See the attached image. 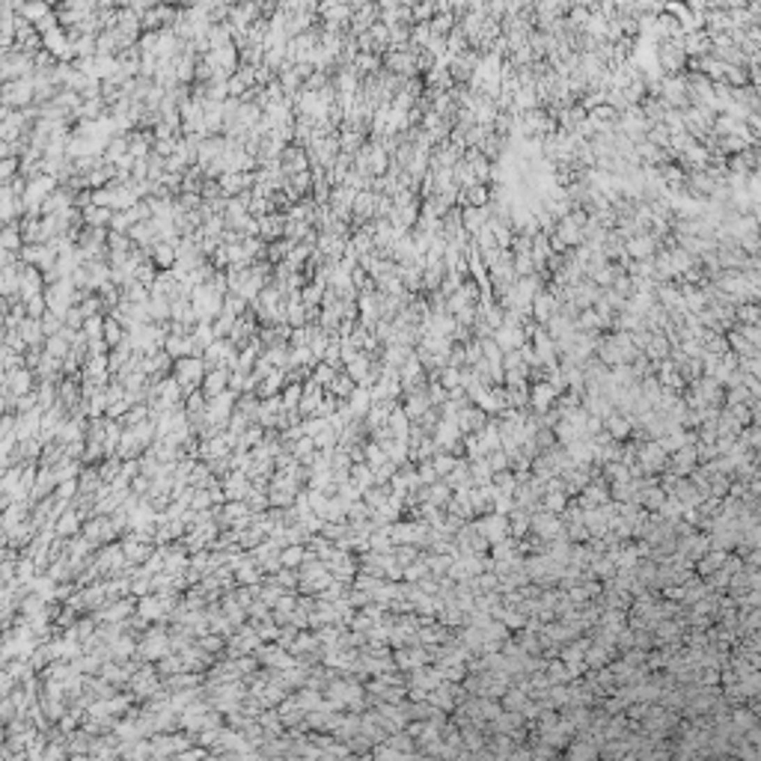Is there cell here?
Here are the masks:
<instances>
[{
    "label": "cell",
    "instance_id": "37",
    "mask_svg": "<svg viewBox=\"0 0 761 761\" xmlns=\"http://www.w3.org/2000/svg\"><path fill=\"white\" fill-rule=\"evenodd\" d=\"M434 6L431 3H422V6H413V24H422L425 18H431Z\"/></svg>",
    "mask_w": 761,
    "mask_h": 761
},
{
    "label": "cell",
    "instance_id": "14",
    "mask_svg": "<svg viewBox=\"0 0 761 761\" xmlns=\"http://www.w3.org/2000/svg\"><path fill=\"white\" fill-rule=\"evenodd\" d=\"M164 351L173 357V360H182V357H197V345L194 337H185V333H170L164 342Z\"/></svg>",
    "mask_w": 761,
    "mask_h": 761
},
{
    "label": "cell",
    "instance_id": "30",
    "mask_svg": "<svg viewBox=\"0 0 761 761\" xmlns=\"http://www.w3.org/2000/svg\"><path fill=\"white\" fill-rule=\"evenodd\" d=\"M223 312H229V316H235V318H241L244 312H250V304L247 300H244L241 295H235V292H229L226 298H223Z\"/></svg>",
    "mask_w": 761,
    "mask_h": 761
},
{
    "label": "cell",
    "instance_id": "21",
    "mask_svg": "<svg viewBox=\"0 0 761 761\" xmlns=\"http://www.w3.org/2000/svg\"><path fill=\"white\" fill-rule=\"evenodd\" d=\"M146 309H149V321H152V324H158V328H167V324L173 321V304H170V300H164V298H152Z\"/></svg>",
    "mask_w": 761,
    "mask_h": 761
},
{
    "label": "cell",
    "instance_id": "11",
    "mask_svg": "<svg viewBox=\"0 0 761 761\" xmlns=\"http://www.w3.org/2000/svg\"><path fill=\"white\" fill-rule=\"evenodd\" d=\"M253 86H259V81H256V69L253 66H241L238 72H235L229 81H226V89H229V98H241L244 93H250Z\"/></svg>",
    "mask_w": 761,
    "mask_h": 761
},
{
    "label": "cell",
    "instance_id": "19",
    "mask_svg": "<svg viewBox=\"0 0 761 761\" xmlns=\"http://www.w3.org/2000/svg\"><path fill=\"white\" fill-rule=\"evenodd\" d=\"M328 393L337 396L339 401H348V399L357 393V380L342 369V372H337V378H333V384L328 387Z\"/></svg>",
    "mask_w": 761,
    "mask_h": 761
},
{
    "label": "cell",
    "instance_id": "25",
    "mask_svg": "<svg viewBox=\"0 0 761 761\" xmlns=\"http://www.w3.org/2000/svg\"><path fill=\"white\" fill-rule=\"evenodd\" d=\"M125 337H128V330L122 328L119 321H114V318L107 316V321H105V345H107V351L119 348V345L125 342Z\"/></svg>",
    "mask_w": 761,
    "mask_h": 761
},
{
    "label": "cell",
    "instance_id": "27",
    "mask_svg": "<svg viewBox=\"0 0 761 761\" xmlns=\"http://www.w3.org/2000/svg\"><path fill=\"white\" fill-rule=\"evenodd\" d=\"M95 295L102 298V304H105V309H107V316H110V312H114V309L122 304V298H125V295H122V289H119V286H114V283L102 286Z\"/></svg>",
    "mask_w": 761,
    "mask_h": 761
},
{
    "label": "cell",
    "instance_id": "26",
    "mask_svg": "<svg viewBox=\"0 0 761 761\" xmlns=\"http://www.w3.org/2000/svg\"><path fill=\"white\" fill-rule=\"evenodd\" d=\"M45 354L57 357V360H66V357L72 354V342H69V337H63V333H57V337H51L48 342H45Z\"/></svg>",
    "mask_w": 761,
    "mask_h": 761
},
{
    "label": "cell",
    "instance_id": "20",
    "mask_svg": "<svg viewBox=\"0 0 761 761\" xmlns=\"http://www.w3.org/2000/svg\"><path fill=\"white\" fill-rule=\"evenodd\" d=\"M84 215V226H95V229H110V220H114L116 211L102 208V206H89L81 211Z\"/></svg>",
    "mask_w": 761,
    "mask_h": 761
},
{
    "label": "cell",
    "instance_id": "22",
    "mask_svg": "<svg viewBox=\"0 0 761 761\" xmlns=\"http://www.w3.org/2000/svg\"><path fill=\"white\" fill-rule=\"evenodd\" d=\"M128 134H116V137H110L107 140V149H105V161L107 164H119V161H125L128 158Z\"/></svg>",
    "mask_w": 761,
    "mask_h": 761
},
{
    "label": "cell",
    "instance_id": "24",
    "mask_svg": "<svg viewBox=\"0 0 761 761\" xmlns=\"http://www.w3.org/2000/svg\"><path fill=\"white\" fill-rule=\"evenodd\" d=\"M372 390H366V387H357V393L348 399V408H351V417H366L369 410H372Z\"/></svg>",
    "mask_w": 761,
    "mask_h": 761
},
{
    "label": "cell",
    "instance_id": "5",
    "mask_svg": "<svg viewBox=\"0 0 761 761\" xmlns=\"http://www.w3.org/2000/svg\"><path fill=\"white\" fill-rule=\"evenodd\" d=\"M351 13L354 15H351L348 30H351V36L357 39V36L369 33L380 21V3H366V0H357V3H351Z\"/></svg>",
    "mask_w": 761,
    "mask_h": 761
},
{
    "label": "cell",
    "instance_id": "38",
    "mask_svg": "<svg viewBox=\"0 0 761 761\" xmlns=\"http://www.w3.org/2000/svg\"><path fill=\"white\" fill-rule=\"evenodd\" d=\"M449 24H452L449 18H438V21H434V24H431V33H443V30H449Z\"/></svg>",
    "mask_w": 761,
    "mask_h": 761
},
{
    "label": "cell",
    "instance_id": "29",
    "mask_svg": "<svg viewBox=\"0 0 761 761\" xmlns=\"http://www.w3.org/2000/svg\"><path fill=\"white\" fill-rule=\"evenodd\" d=\"M262 357L274 369H283V372H286V369H289V357H292V345H283V348H268Z\"/></svg>",
    "mask_w": 761,
    "mask_h": 761
},
{
    "label": "cell",
    "instance_id": "31",
    "mask_svg": "<svg viewBox=\"0 0 761 761\" xmlns=\"http://www.w3.org/2000/svg\"><path fill=\"white\" fill-rule=\"evenodd\" d=\"M300 401H304V384H286V390H283V405H286V410H289V413L298 410Z\"/></svg>",
    "mask_w": 761,
    "mask_h": 761
},
{
    "label": "cell",
    "instance_id": "35",
    "mask_svg": "<svg viewBox=\"0 0 761 761\" xmlns=\"http://www.w3.org/2000/svg\"><path fill=\"white\" fill-rule=\"evenodd\" d=\"M429 39H431V27L417 24V27L410 30V45H413V48H420V45H429Z\"/></svg>",
    "mask_w": 761,
    "mask_h": 761
},
{
    "label": "cell",
    "instance_id": "17",
    "mask_svg": "<svg viewBox=\"0 0 761 761\" xmlns=\"http://www.w3.org/2000/svg\"><path fill=\"white\" fill-rule=\"evenodd\" d=\"M18 333H21V339L27 342V348H45V342H48V337H45V328H42L39 318H27V321L18 328Z\"/></svg>",
    "mask_w": 761,
    "mask_h": 761
},
{
    "label": "cell",
    "instance_id": "4",
    "mask_svg": "<svg viewBox=\"0 0 761 761\" xmlns=\"http://www.w3.org/2000/svg\"><path fill=\"white\" fill-rule=\"evenodd\" d=\"M18 256H21V262L24 265L36 268V271H42V274H48L60 259V253H57L54 244H24V250H21Z\"/></svg>",
    "mask_w": 761,
    "mask_h": 761
},
{
    "label": "cell",
    "instance_id": "3",
    "mask_svg": "<svg viewBox=\"0 0 761 761\" xmlns=\"http://www.w3.org/2000/svg\"><path fill=\"white\" fill-rule=\"evenodd\" d=\"M0 105L9 107V110H24V107L36 105V86H33V77H27V81H15V84H3Z\"/></svg>",
    "mask_w": 761,
    "mask_h": 761
},
{
    "label": "cell",
    "instance_id": "7",
    "mask_svg": "<svg viewBox=\"0 0 761 761\" xmlns=\"http://www.w3.org/2000/svg\"><path fill=\"white\" fill-rule=\"evenodd\" d=\"M36 387H39L36 372H33V369H27V366L15 369V372H3V390H9V393H13L15 399L33 393Z\"/></svg>",
    "mask_w": 761,
    "mask_h": 761
},
{
    "label": "cell",
    "instance_id": "16",
    "mask_svg": "<svg viewBox=\"0 0 761 761\" xmlns=\"http://www.w3.org/2000/svg\"><path fill=\"white\" fill-rule=\"evenodd\" d=\"M149 259L155 262V268H158V271H173L176 268V244H170V241H158L155 244V247L149 250Z\"/></svg>",
    "mask_w": 761,
    "mask_h": 761
},
{
    "label": "cell",
    "instance_id": "1",
    "mask_svg": "<svg viewBox=\"0 0 761 761\" xmlns=\"http://www.w3.org/2000/svg\"><path fill=\"white\" fill-rule=\"evenodd\" d=\"M36 75V57H27L18 48L0 51V81L3 84H15V81H27V77Z\"/></svg>",
    "mask_w": 761,
    "mask_h": 761
},
{
    "label": "cell",
    "instance_id": "9",
    "mask_svg": "<svg viewBox=\"0 0 761 761\" xmlns=\"http://www.w3.org/2000/svg\"><path fill=\"white\" fill-rule=\"evenodd\" d=\"M286 229H289V215H286V211H274V215L259 217V238L265 244L283 241L286 238Z\"/></svg>",
    "mask_w": 761,
    "mask_h": 761
},
{
    "label": "cell",
    "instance_id": "33",
    "mask_svg": "<svg viewBox=\"0 0 761 761\" xmlns=\"http://www.w3.org/2000/svg\"><path fill=\"white\" fill-rule=\"evenodd\" d=\"M42 328H45V337H57V333H63V328H66V321L60 318V316H54V312H48V316L42 318Z\"/></svg>",
    "mask_w": 761,
    "mask_h": 761
},
{
    "label": "cell",
    "instance_id": "32",
    "mask_svg": "<svg viewBox=\"0 0 761 761\" xmlns=\"http://www.w3.org/2000/svg\"><path fill=\"white\" fill-rule=\"evenodd\" d=\"M333 378H337V369L328 366V363H318V366H316V372H312V380H316L318 387H324V390H328V387L333 384Z\"/></svg>",
    "mask_w": 761,
    "mask_h": 761
},
{
    "label": "cell",
    "instance_id": "10",
    "mask_svg": "<svg viewBox=\"0 0 761 761\" xmlns=\"http://www.w3.org/2000/svg\"><path fill=\"white\" fill-rule=\"evenodd\" d=\"M57 401H60V405H63L66 410H77V408H84V405H86L81 375H77V378H63V380H60Z\"/></svg>",
    "mask_w": 761,
    "mask_h": 761
},
{
    "label": "cell",
    "instance_id": "2",
    "mask_svg": "<svg viewBox=\"0 0 761 761\" xmlns=\"http://www.w3.org/2000/svg\"><path fill=\"white\" fill-rule=\"evenodd\" d=\"M206 375H208V366H206L203 357H182V360H176V366H173V378L182 384L185 399L203 387Z\"/></svg>",
    "mask_w": 761,
    "mask_h": 761
},
{
    "label": "cell",
    "instance_id": "36",
    "mask_svg": "<svg viewBox=\"0 0 761 761\" xmlns=\"http://www.w3.org/2000/svg\"><path fill=\"white\" fill-rule=\"evenodd\" d=\"M324 417H312V420H304V434H309V438H316V434L324 431Z\"/></svg>",
    "mask_w": 761,
    "mask_h": 761
},
{
    "label": "cell",
    "instance_id": "6",
    "mask_svg": "<svg viewBox=\"0 0 761 761\" xmlns=\"http://www.w3.org/2000/svg\"><path fill=\"white\" fill-rule=\"evenodd\" d=\"M173 366H176V360L164 348L155 351V354H143L140 357V369H143V375H149L152 384H158V380L170 378L173 375Z\"/></svg>",
    "mask_w": 761,
    "mask_h": 761
},
{
    "label": "cell",
    "instance_id": "23",
    "mask_svg": "<svg viewBox=\"0 0 761 761\" xmlns=\"http://www.w3.org/2000/svg\"><path fill=\"white\" fill-rule=\"evenodd\" d=\"M321 360L316 354H312V348H292V357H289V369H307V372H316V366ZM286 369V372H289Z\"/></svg>",
    "mask_w": 761,
    "mask_h": 761
},
{
    "label": "cell",
    "instance_id": "8",
    "mask_svg": "<svg viewBox=\"0 0 761 761\" xmlns=\"http://www.w3.org/2000/svg\"><path fill=\"white\" fill-rule=\"evenodd\" d=\"M279 167H283V173L292 178V176H300V173H307L312 170V164H309V152L304 146H286L283 155H279Z\"/></svg>",
    "mask_w": 761,
    "mask_h": 761
},
{
    "label": "cell",
    "instance_id": "28",
    "mask_svg": "<svg viewBox=\"0 0 761 761\" xmlns=\"http://www.w3.org/2000/svg\"><path fill=\"white\" fill-rule=\"evenodd\" d=\"M324 292H328V286H324V283H316V279H312V283L304 289V292H300V300H304L307 307H321V304H324Z\"/></svg>",
    "mask_w": 761,
    "mask_h": 761
},
{
    "label": "cell",
    "instance_id": "13",
    "mask_svg": "<svg viewBox=\"0 0 761 761\" xmlns=\"http://www.w3.org/2000/svg\"><path fill=\"white\" fill-rule=\"evenodd\" d=\"M259 342L262 348H283L292 342V328L289 324H274V328H259Z\"/></svg>",
    "mask_w": 761,
    "mask_h": 761
},
{
    "label": "cell",
    "instance_id": "12",
    "mask_svg": "<svg viewBox=\"0 0 761 761\" xmlns=\"http://www.w3.org/2000/svg\"><path fill=\"white\" fill-rule=\"evenodd\" d=\"M229 378H232V372H229L226 366H223V369H211L199 390H203V396L211 401V399H217V396H223L229 390Z\"/></svg>",
    "mask_w": 761,
    "mask_h": 761
},
{
    "label": "cell",
    "instance_id": "18",
    "mask_svg": "<svg viewBox=\"0 0 761 761\" xmlns=\"http://www.w3.org/2000/svg\"><path fill=\"white\" fill-rule=\"evenodd\" d=\"M0 250H9V253H21V250H24V232H21V220L3 226V232H0Z\"/></svg>",
    "mask_w": 761,
    "mask_h": 761
},
{
    "label": "cell",
    "instance_id": "34",
    "mask_svg": "<svg viewBox=\"0 0 761 761\" xmlns=\"http://www.w3.org/2000/svg\"><path fill=\"white\" fill-rule=\"evenodd\" d=\"M146 417H149V408L146 405H134L125 417H122V422H125V425H143V422H146Z\"/></svg>",
    "mask_w": 761,
    "mask_h": 761
},
{
    "label": "cell",
    "instance_id": "15",
    "mask_svg": "<svg viewBox=\"0 0 761 761\" xmlns=\"http://www.w3.org/2000/svg\"><path fill=\"white\" fill-rule=\"evenodd\" d=\"M18 18L30 21V24H39L42 18H48L54 13V3H42V0H24V3H15Z\"/></svg>",
    "mask_w": 761,
    "mask_h": 761
}]
</instances>
